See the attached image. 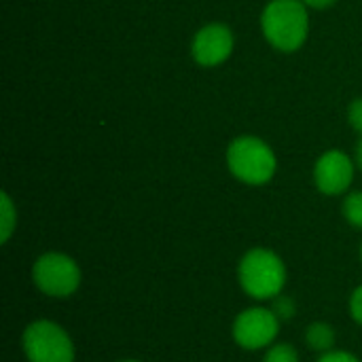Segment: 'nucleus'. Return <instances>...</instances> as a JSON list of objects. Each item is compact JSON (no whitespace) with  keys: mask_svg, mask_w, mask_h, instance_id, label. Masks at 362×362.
Returning a JSON list of instances; mask_svg holds the SVG:
<instances>
[{"mask_svg":"<svg viewBox=\"0 0 362 362\" xmlns=\"http://www.w3.org/2000/svg\"><path fill=\"white\" fill-rule=\"evenodd\" d=\"M265 40L282 53L299 51L310 34V13L303 0H269L261 13Z\"/></svg>","mask_w":362,"mask_h":362,"instance_id":"obj_1","label":"nucleus"},{"mask_svg":"<svg viewBox=\"0 0 362 362\" xmlns=\"http://www.w3.org/2000/svg\"><path fill=\"white\" fill-rule=\"evenodd\" d=\"M227 168L244 185L261 187L269 182L278 170L274 148L259 136H238L227 146Z\"/></svg>","mask_w":362,"mask_h":362,"instance_id":"obj_2","label":"nucleus"},{"mask_svg":"<svg viewBox=\"0 0 362 362\" xmlns=\"http://www.w3.org/2000/svg\"><path fill=\"white\" fill-rule=\"evenodd\" d=\"M238 278L248 297L257 301H272L284 291L286 267L276 252L267 248H252L242 257Z\"/></svg>","mask_w":362,"mask_h":362,"instance_id":"obj_3","label":"nucleus"},{"mask_svg":"<svg viewBox=\"0 0 362 362\" xmlns=\"http://www.w3.org/2000/svg\"><path fill=\"white\" fill-rule=\"evenodd\" d=\"M21 341L28 362H74V344L57 322H30Z\"/></svg>","mask_w":362,"mask_h":362,"instance_id":"obj_4","label":"nucleus"},{"mask_svg":"<svg viewBox=\"0 0 362 362\" xmlns=\"http://www.w3.org/2000/svg\"><path fill=\"white\" fill-rule=\"evenodd\" d=\"M32 280L40 293L55 299H66L81 286V267L64 252H45L32 267Z\"/></svg>","mask_w":362,"mask_h":362,"instance_id":"obj_5","label":"nucleus"},{"mask_svg":"<svg viewBox=\"0 0 362 362\" xmlns=\"http://www.w3.org/2000/svg\"><path fill=\"white\" fill-rule=\"evenodd\" d=\"M233 339L244 350H261L274 344L280 333L278 316L267 308H248L233 320Z\"/></svg>","mask_w":362,"mask_h":362,"instance_id":"obj_6","label":"nucleus"},{"mask_svg":"<svg viewBox=\"0 0 362 362\" xmlns=\"http://www.w3.org/2000/svg\"><path fill=\"white\" fill-rule=\"evenodd\" d=\"M235 47V38L229 25L225 23H208L199 28L191 40V55L197 66L202 68H214L225 64Z\"/></svg>","mask_w":362,"mask_h":362,"instance_id":"obj_7","label":"nucleus"},{"mask_svg":"<svg viewBox=\"0 0 362 362\" xmlns=\"http://www.w3.org/2000/svg\"><path fill=\"white\" fill-rule=\"evenodd\" d=\"M352 180H354V159L348 153L339 148H331L316 159L314 182L322 195L329 197L341 195L352 187Z\"/></svg>","mask_w":362,"mask_h":362,"instance_id":"obj_8","label":"nucleus"},{"mask_svg":"<svg viewBox=\"0 0 362 362\" xmlns=\"http://www.w3.org/2000/svg\"><path fill=\"white\" fill-rule=\"evenodd\" d=\"M305 341H308L310 350L320 352V354H327V352H331L335 348L337 335H335V329L331 325H327V322H314L305 331Z\"/></svg>","mask_w":362,"mask_h":362,"instance_id":"obj_9","label":"nucleus"},{"mask_svg":"<svg viewBox=\"0 0 362 362\" xmlns=\"http://www.w3.org/2000/svg\"><path fill=\"white\" fill-rule=\"evenodd\" d=\"M17 227V208L8 193L0 195V242L6 244Z\"/></svg>","mask_w":362,"mask_h":362,"instance_id":"obj_10","label":"nucleus"},{"mask_svg":"<svg viewBox=\"0 0 362 362\" xmlns=\"http://www.w3.org/2000/svg\"><path fill=\"white\" fill-rule=\"evenodd\" d=\"M341 212H344V218L354 229H362V191H352L346 195L341 204Z\"/></svg>","mask_w":362,"mask_h":362,"instance_id":"obj_11","label":"nucleus"},{"mask_svg":"<svg viewBox=\"0 0 362 362\" xmlns=\"http://www.w3.org/2000/svg\"><path fill=\"white\" fill-rule=\"evenodd\" d=\"M263 362H299V352L291 344H278L265 352Z\"/></svg>","mask_w":362,"mask_h":362,"instance_id":"obj_12","label":"nucleus"},{"mask_svg":"<svg viewBox=\"0 0 362 362\" xmlns=\"http://www.w3.org/2000/svg\"><path fill=\"white\" fill-rule=\"evenodd\" d=\"M272 312L278 316L280 322H284V320L295 318V314H297V303L293 301V297L278 295L276 299H272Z\"/></svg>","mask_w":362,"mask_h":362,"instance_id":"obj_13","label":"nucleus"},{"mask_svg":"<svg viewBox=\"0 0 362 362\" xmlns=\"http://www.w3.org/2000/svg\"><path fill=\"white\" fill-rule=\"evenodd\" d=\"M348 123L354 132L362 136V98H356L348 106Z\"/></svg>","mask_w":362,"mask_h":362,"instance_id":"obj_14","label":"nucleus"},{"mask_svg":"<svg viewBox=\"0 0 362 362\" xmlns=\"http://www.w3.org/2000/svg\"><path fill=\"white\" fill-rule=\"evenodd\" d=\"M350 314H352V318L362 327V284L352 293V297H350Z\"/></svg>","mask_w":362,"mask_h":362,"instance_id":"obj_15","label":"nucleus"},{"mask_svg":"<svg viewBox=\"0 0 362 362\" xmlns=\"http://www.w3.org/2000/svg\"><path fill=\"white\" fill-rule=\"evenodd\" d=\"M318 362H361L354 354L350 352H341V350H331L327 354H322Z\"/></svg>","mask_w":362,"mask_h":362,"instance_id":"obj_16","label":"nucleus"},{"mask_svg":"<svg viewBox=\"0 0 362 362\" xmlns=\"http://www.w3.org/2000/svg\"><path fill=\"white\" fill-rule=\"evenodd\" d=\"M337 0H303V4L308 6V8H316V11H322V8H329V6H333Z\"/></svg>","mask_w":362,"mask_h":362,"instance_id":"obj_17","label":"nucleus"},{"mask_svg":"<svg viewBox=\"0 0 362 362\" xmlns=\"http://www.w3.org/2000/svg\"><path fill=\"white\" fill-rule=\"evenodd\" d=\"M356 165L362 170V138L361 142L356 144Z\"/></svg>","mask_w":362,"mask_h":362,"instance_id":"obj_18","label":"nucleus"},{"mask_svg":"<svg viewBox=\"0 0 362 362\" xmlns=\"http://www.w3.org/2000/svg\"><path fill=\"white\" fill-rule=\"evenodd\" d=\"M119 362H140V361H119Z\"/></svg>","mask_w":362,"mask_h":362,"instance_id":"obj_19","label":"nucleus"},{"mask_svg":"<svg viewBox=\"0 0 362 362\" xmlns=\"http://www.w3.org/2000/svg\"><path fill=\"white\" fill-rule=\"evenodd\" d=\"M361 259H362V246H361Z\"/></svg>","mask_w":362,"mask_h":362,"instance_id":"obj_20","label":"nucleus"}]
</instances>
